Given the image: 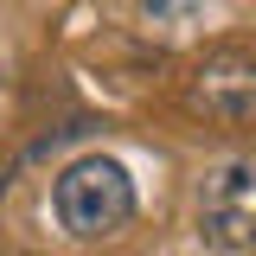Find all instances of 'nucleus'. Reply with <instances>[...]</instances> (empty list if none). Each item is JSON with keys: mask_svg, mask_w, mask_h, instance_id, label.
<instances>
[{"mask_svg": "<svg viewBox=\"0 0 256 256\" xmlns=\"http://www.w3.org/2000/svg\"><path fill=\"white\" fill-rule=\"evenodd\" d=\"M52 212L70 237H109L134 218V180H128L122 160L109 154H84L70 160L52 186Z\"/></svg>", "mask_w": 256, "mask_h": 256, "instance_id": "f257e3e1", "label": "nucleus"}, {"mask_svg": "<svg viewBox=\"0 0 256 256\" xmlns=\"http://www.w3.org/2000/svg\"><path fill=\"white\" fill-rule=\"evenodd\" d=\"M198 237L224 256L256 244V160H218L198 180Z\"/></svg>", "mask_w": 256, "mask_h": 256, "instance_id": "f03ea898", "label": "nucleus"}, {"mask_svg": "<svg viewBox=\"0 0 256 256\" xmlns=\"http://www.w3.org/2000/svg\"><path fill=\"white\" fill-rule=\"evenodd\" d=\"M186 96H192L198 116H212V122H224V128L256 122V52H244V45H218L212 58H198Z\"/></svg>", "mask_w": 256, "mask_h": 256, "instance_id": "7ed1b4c3", "label": "nucleus"}]
</instances>
